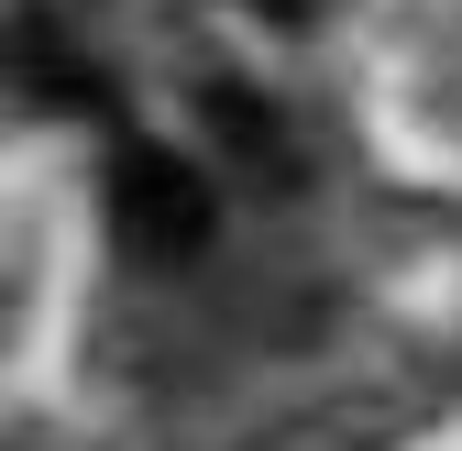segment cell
I'll return each instance as SVG.
<instances>
[{
	"mask_svg": "<svg viewBox=\"0 0 462 451\" xmlns=\"http://www.w3.org/2000/svg\"><path fill=\"white\" fill-rule=\"evenodd\" d=\"M110 232H122V253H143V264H188L209 243V177L177 165L165 143H122L110 154Z\"/></svg>",
	"mask_w": 462,
	"mask_h": 451,
	"instance_id": "6da1fadb",
	"label": "cell"
}]
</instances>
